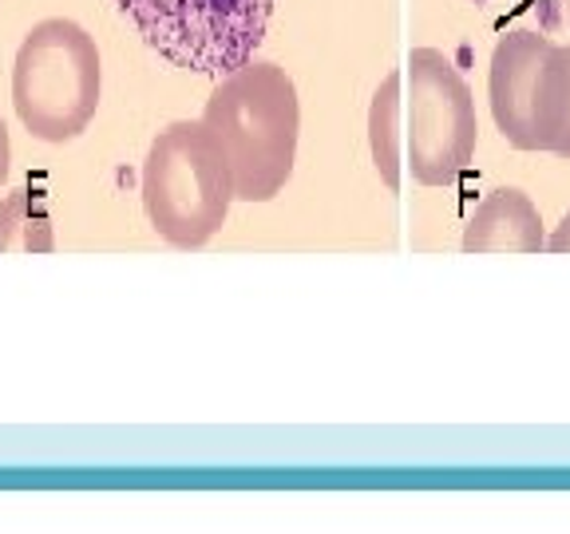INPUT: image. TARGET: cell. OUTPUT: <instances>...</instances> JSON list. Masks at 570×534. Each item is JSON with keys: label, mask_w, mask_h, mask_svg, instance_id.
Segmentation results:
<instances>
[{"label": "cell", "mask_w": 570, "mask_h": 534, "mask_svg": "<svg viewBox=\"0 0 570 534\" xmlns=\"http://www.w3.org/2000/svg\"><path fill=\"white\" fill-rule=\"evenodd\" d=\"M203 123L223 142L238 202H269L289 182L302 135V99L285 68L246 60L210 91Z\"/></svg>", "instance_id": "cell-1"}, {"label": "cell", "mask_w": 570, "mask_h": 534, "mask_svg": "<svg viewBox=\"0 0 570 534\" xmlns=\"http://www.w3.org/2000/svg\"><path fill=\"white\" fill-rule=\"evenodd\" d=\"M547 249H551V254H570V210L562 214V222L551 230V238H547Z\"/></svg>", "instance_id": "cell-11"}, {"label": "cell", "mask_w": 570, "mask_h": 534, "mask_svg": "<svg viewBox=\"0 0 570 534\" xmlns=\"http://www.w3.org/2000/svg\"><path fill=\"white\" fill-rule=\"evenodd\" d=\"M142 44L170 68L226 76L254 60L266 40L274 0H116Z\"/></svg>", "instance_id": "cell-4"}, {"label": "cell", "mask_w": 570, "mask_h": 534, "mask_svg": "<svg viewBox=\"0 0 570 534\" xmlns=\"http://www.w3.org/2000/svg\"><path fill=\"white\" fill-rule=\"evenodd\" d=\"M368 151L389 190H401L404 175V71H389L368 103Z\"/></svg>", "instance_id": "cell-9"}, {"label": "cell", "mask_w": 570, "mask_h": 534, "mask_svg": "<svg viewBox=\"0 0 570 534\" xmlns=\"http://www.w3.org/2000/svg\"><path fill=\"white\" fill-rule=\"evenodd\" d=\"M547 20L559 28H570V0H543Z\"/></svg>", "instance_id": "cell-12"}, {"label": "cell", "mask_w": 570, "mask_h": 534, "mask_svg": "<svg viewBox=\"0 0 570 534\" xmlns=\"http://www.w3.org/2000/svg\"><path fill=\"white\" fill-rule=\"evenodd\" d=\"M142 210L163 241L198 249L226 226L234 195V170L223 142L198 119H178L155 135L142 159Z\"/></svg>", "instance_id": "cell-2"}, {"label": "cell", "mask_w": 570, "mask_h": 534, "mask_svg": "<svg viewBox=\"0 0 570 534\" xmlns=\"http://www.w3.org/2000/svg\"><path fill=\"white\" fill-rule=\"evenodd\" d=\"M4 175H9V131L0 123V182H4Z\"/></svg>", "instance_id": "cell-13"}, {"label": "cell", "mask_w": 570, "mask_h": 534, "mask_svg": "<svg viewBox=\"0 0 570 534\" xmlns=\"http://www.w3.org/2000/svg\"><path fill=\"white\" fill-rule=\"evenodd\" d=\"M551 44L554 40H547V36L519 28V32L499 36L491 48V119L515 151H539V142H534V83H539V68H543Z\"/></svg>", "instance_id": "cell-6"}, {"label": "cell", "mask_w": 570, "mask_h": 534, "mask_svg": "<svg viewBox=\"0 0 570 534\" xmlns=\"http://www.w3.org/2000/svg\"><path fill=\"white\" fill-rule=\"evenodd\" d=\"M52 226L40 190L20 182L0 198V254H52Z\"/></svg>", "instance_id": "cell-10"}, {"label": "cell", "mask_w": 570, "mask_h": 534, "mask_svg": "<svg viewBox=\"0 0 570 534\" xmlns=\"http://www.w3.org/2000/svg\"><path fill=\"white\" fill-rule=\"evenodd\" d=\"M404 83V167L420 187H452L480 142L472 88L440 48H412Z\"/></svg>", "instance_id": "cell-5"}, {"label": "cell", "mask_w": 570, "mask_h": 534, "mask_svg": "<svg viewBox=\"0 0 570 534\" xmlns=\"http://www.w3.org/2000/svg\"><path fill=\"white\" fill-rule=\"evenodd\" d=\"M463 254H539L547 249L543 214L519 187H499L472 210L460 238Z\"/></svg>", "instance_id": "cell-7"}, {"label": "cell", "mask_w": 570, "mask_h": 534, "mask_svg": "<svg viewBox=\"0 0 570 534\" xmlns=\"http://www.w3.org/2000/svg\"><path fill=\"white\" fill-rule=\"evenodd\" d=\"M104 68L99 48L68 17L32 24L12 60V107L20 123L40 142H68L88 131L99 111Z\"/></svg>", "instance_id": "cell-3"}, {"label": "cell", "mask_w": 570, "mask_h": 534, "mask_svg": "<svg viewBox=\"0 0 570 534\" xmlns=\"http://www.w3.org/2000/svg\"><path fill=\"white\" fill-rule=\"evenodd\" d=\"M534 142L570 159V44H551L534 83Z\"/></svg>", "instance_id": "cell-8"}]
</instances>
